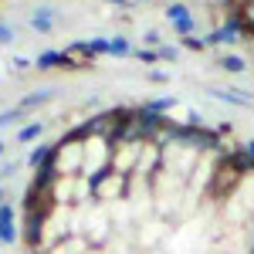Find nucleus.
Instances as JSON below:
<instances>
[{
    "instance_id": "obj_20",
    "label": "nucleus",
    "mask_w": 254,
    "mask_h": 254,
    "mask_svg": "<svg viewBox=\"0 0 254 254\" xmlns=\"http://www.w3.org/2000/svg\"><path fill=\"white\" fill-rule=\"evenodd\" d=\"M146 48H159V44H163V34H159V31H146Z\"/></svg>"
},
{
    "instance_id": "obj_17",
    "label": "nucleus",
    "mask_w": 254,
    "mask_h": 254,
    "mask_svg": "<svg viewBox=\"0 0 254 254\" xmlns=\"http://www.w3.org/2000/svg\"><path fill=\"white\" fill-rule=\"evenodd\" d=\"M183 48H187V51H207V41L190 34V38H183Z\"/></svg>"
},
{
    "instance_id": "obj_9",
    "label": "nucleus",
    "mask_w": 254,
    "mask_h": 254,
    "mask_svg": "<svg viewBox=\"0 0 254 254\" xmlns=\"http://www.w3.org/2000/svg\"><path fill=\"white\" fill-rule=\"evenodd\" d=\"M41 136H44V122L34 119V122H27V126L17 132V142H20V146H27V142H38Z\"/></svg>"
},
{
    "instance_id": "obj_25",
    "label": "nucleus",
    "mask_w": 254,
    "mask_h": 254,
    "mask_svg": "<svg viewBox=\"0 0 254 254\" xmlns=\"http://www.w3.org/2000/svg\"><path fill=\"white\" fill-rule=\"evenodd\" d=\"M3 153H7V142H3V139H0V159H3Z\"/></svg>"
},
{
    "instance_id": "obj_13",
    "label": "nucleus",
    "mask_w": 254,
    "mask_h": 254,
    "mask_svg": "<svg viewBox=\"0 0 254 254\" xmlns=\"http://www.w3.org/2000/svg\"><path fill=\"white\" fill-rule=\"evenodd\" d=\"M173 105H176V98H173V95H163V98H149V102H146L142 109H149V112H159V116H166V112H170Z\"/></svg>"
},
{
    "instance_id": "obj_15",
    "label": "nucleus",
    "mask_w": 254,
    "mask_h": 254,
    "mask_svg": "<svg viewBox=\"0 0 254 254\" xmlns=\"http://www.w3.org/2000/svg\"><path fill=\"white\" fill-rule=\"evenodd\" d=\"M17 119H24V112H20L17 105H14V109H7V112H0V129H7V126H14Z\"/></svg>"
},
{
    "instance_id": "obj_6",
    "label": "nucleus",
    "mask_w": 254,
    "mask_h": 254,
    "mask_svg": "<svg viewBox=\"0 0 254 254\" xmlns=\"http://www.w3.org/2000/svg\"><path fill=\"white\" fill-rule=\"evenodd\" d=\"M51 98H55V92H51V88H41V92H31V95H24V98H20V102H17V109L24 112V116H27V112L41 109V105H48Z\"/></svg>"
},
{
    "instance_id": "obj_8",
    "label": "nucleus",
    "mask_w": 254,
    "mask_h": 254,
    "mask_svg": "<svg viewBox=\"0 0 254 254\" xmlns=\"http://www.w3.org/2000/svg\"><path fill=\"white\" fill-rule=\"evenodd\" d=\"M51 153H55V142H38V146L27 153V166H31V170H38V166L51 156Z\"/></svg>"
},
{
    "instance_id": "obj_3",
    "label": "nucleus",
    "mask_w": 254,
    "mask_h": 254,
    "mask_svg": "<svg viewBox=\"0 0 254 254\" xmlns=\"http://www.w3.org/2000/svg\"><path fill=\"white\" fill-rule=\"evenodd\" d=\"M217 31H220V41H224V44H234V41L248 38V27H244L241 10H227V14H224V24H220Z\"/></svg>"
},
{
    "instance_id": "obj_2",
    "label": "nucleus",
    "mask_w": 254,
    "mask_h": 254,
    "mask_svg": "<svg viewBox=\"0 0 254 254\" xmlns=\"http://www.w3.org/2000/svg\"><path fill=\"white\" fill-rule=\"evenodd\" d=\"M166 20L173 24V31L180 34V38H190V34H196L193 14H190V7H187V3H180V0L166 3Z\"/></svg>"
},
{
    "instance_id": "obj_7",
    "label": "nucleus",
    "mask_w": 254,
    "mask_h": 254,
    "mask_svg": "<svg viewBox=\"0 0 254 254\" xmlns=\"http://www.w3.org/2000/svg\"><path fill=\"white\" fill-rule=\"evenodd\" d=\"M210 92H214V98H220V102H231L237 109H251V98L241 95V88H210Z\"/></svg>"
},
{
    "instance_id": "obj_24",
    "label": "nucleus",
    "mask_w": 254,
    "mask_h": 254,
    "mask_svg": "<svg viewBox=\"0 0 254 254\" xmlns=\"http://www.w3.org/2000/svg\"><path fill=\"white\" fill-rule=\"evenodd\" d=\"M244 149H248V153L254 156V139H248V142H244Z\"/></svg>"
},
{
    "instance_id": "obj_26",
    "label": "nucleus",
    "mask_w": 254,
    "mask_h": 254,
    "mask_svg": "<svg viewBox=\"0 0 254 254\" xmlns=\"http://www.w3.org/2000/svg\"><path fill=\"white\" fill-rule=\"evenodd\" d=\"M0 203H7V196H3V187H0Z\"/></svg>"
},
{
    "instance_id": "obj_12",
    "label": "nucleus",
    "mask_w": 254,
    "mask_h": 254,
    "mask_svg": "<svg viewBox=\"0 0 254 254\" xmlns=\"http://www.w3.org/2000/svg\"><path fill=\"white\" fill-rule=\"evenodd\" d=\"M132 55V44H129V38H109V58H129Z\"/></svg>"
},
{
    "instance_id": "obj_28",
    "label": "nucleus",
    "mask_w": 254,
    "mask_h": 254,
    "mask_svg": "<svg viewBox=\"0 0 254 254\" xmlns=\"http://www.w3.org/2000/svg\"><path fill=\"white\" fill-rule=\"evenodd\" d=\"M251 64H254V48H251Z\"/></svg>"
},
{
    "instance_id": "obj_21",
    "label": "nucleus",
    "mask_w": 254,
    "mask_h": 254,
    "mask_svg": "<svg viewBox=\"0 0 254 254\" xmlns=\"http://www.w3.org/2000/svg\"><path fill=\"white\" fill-rule=\"evenodd\" d=\"M10 64H14V68H17V71H27V68H31V64H34V61H27V58H14V61H10Z\"/></svg>"
},
{
    "instance_id": "obj_10",
    "label": "nucleus",
    "mask_w": 254,
    "mask_h": 254,
    "mask_svg": "<svg viewBox=\"0 0 254 254\" xmlns=\"http://www.w3.org/2000/svg\"><path fill=\"white\" fill-rule=\"evenodd\" d=\"M88 139H92V126H88V119H85L78 126H71V129L61 136V142H88Z\"/></svg>"
},
{
    "instance_id": "obj_16",
    "label": "nucleus",
    "mask_w": 254,
    "mask_h": 254,
    "mask_svg": "<svg viewBox=\"0 0 254 254\" xmlns=\"http://www.w3.org/2000/svg\"><path fill=\"white\" fill-rule=\"evenodd\" d=\"M88 48H92L95 58H105V55H109V38H92V41H88Z\"/></svg>"
},
{
    "instance_id": "obj_4",
    "label": "nucleus",
    "mask_w": 254,
    "mask_h": 254,
    "mask_svg": "<svg viewBox=\"0 0 254 254\" xmlns=\"http://www.w3.org/2000/svg\"><path fill=\"white\" fill-rule=\"evenodd\" d=\"M20 237L17 231V214H14V207L10 203H0V248L3 244H14Z\"/></svg>"
},
{
    "instance_id": "obj_5",
    "label": "nucleus",
    "mask_w": 254,
    "mask_h": 254,
    "mask_svg": "<svg viewBox=\"0 0 254 254\" xmlns=\"http://www.w3.org/2000/svg\"><path fill=\"white\" fill-rule=\"evenodd\" d=\"M31 31L51 34V31H55V7H38V10L31 14Z\"/></svg>"
},
{
    "instance_id": "obj_14",
    "label": "nucleus",
    "mask_w": 254,
    "mask_h": 254,
    "mask_svg": "<svg viewBox=\"0 0 254 254\" xmlns=\"http://www.w3.org/2000/svg\"><path fill=\"white\" fill-rule=\"evenodd\" d=\"M132 58L142 64H159V51L156 48H139V51H132Z\"/></svg>"
},
{
    "instance_id": "obj_18",
    "label": "nucleus",
    "mask_w": 254,
    "mask_h": 254,
    "mask_svg": "<svg viewBox=\"0 0 254 254\" xmlns=\"http://www.w3.org/2000/svg\"><path fill=\"white\" fill-rule=\"evenodd\" d=\"M156 51H159V61H176L180 58V51H176L173 44H159Z\"/></svg>"
},
{
    "instance_id": "obj_19",
    "label": "nucleus",
    "mask_w": 254,
    "mask_h": 254,
    "mask_svg": "<svg viewBox=\"0 0 254 254\" xmlns=\"http://www.w3.org/2000/svg\"><path fill=\"white\" fill-rule=\"evenodd\" d=\"M10 41H14V24H3V20H0V48L10 44Z\"/></svg>"
},
{
    "instance_id": "obj_11",
    "label": "nucleus",
    "mask_w": 254,
    "mask_h": 254,
    "mask_svg": "<svg viewBox=\"0 0 254 254\" xmlns=\"http://www.w3.org/2000/svg\"><path fill=\"white\" fill-rule=\"evenodd\" d=\"M224 71H231V75H241L244 68H248V61L241 58V55H234V51H227V55H220V61H217Z\"/></svg>"
},
{
    "instance_id": "obj_27",
    "label": "nucleus",
    "mask_w": 254,
    "mask_h": 254,
    "mask_svg": "<svg viewBox=\"0 0 254 254\" xmlns=\"http://www.w3.org/2000/svg\"><path fill=\"white\" fill-rule=\"evenodd\" d=\"M248 254H254V241H251V248H248Z\"/></svg>"
},
{
    "instance_id": "obj_1",
    "label": "nucleus",
    "mask_w": 254,
    "mask_h": 254,
    "mask_svg": "<svg viewBox=\"0 0 254 254\" xmlns=\"http://www.w3.org/2000/svg\"><path fill=\"white\" fill-rule=\"evenodd\" d=\"M85 187H88V196L98 200V203H109V200H119L129 190V173H116L112 166H102V170H92L85 176Z\"/></svg>"
},
{
    "instance_id": "obj_23",
    "label": "nucleus",
    "mask_w": 254,
    "mask_h": 254,
    "mask_svg": "<svg viewBox=\"0 0 254 254\" xmlns=\"http://www.w3.org/2000/svg\"><path fill=\"white\" fill-rule=\"evenodd\" d=\"M102 3H112V7H132L136 0H102Z\"/></svg>"
},
{
    "instance_id": "obj_22",
    "label": "nucleus",
    "mask_w": 254,
    "mask_h": 254,
    "mask_svg": "<svg viewBox=\"0 0 254 254\" xmlns=\"http://www.w3.org/2000/svg\"><path fill=\"white\" fill-rule=\"evenodd\" d=\"M149 81H156V85H163V81H166V71H149Z\"/></svg>"
}]
</instances>
